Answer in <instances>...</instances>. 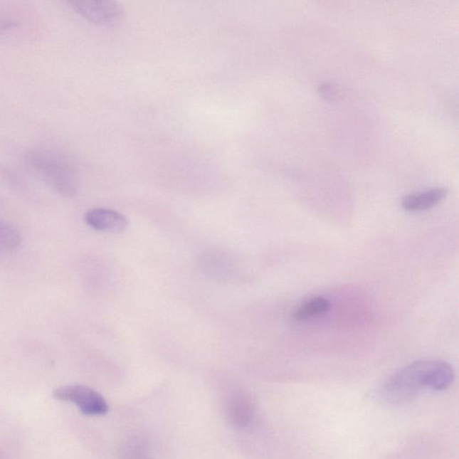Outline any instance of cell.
I'll list each match as a JSON object with an SVG mask.
<instances>
[{
  "instance_id": "3",
  "label": "cell",
  "mask_w": 459,
  "mask_h": 459,
  "mask_svg": "<svg viewBox=\"0 0 459 459\" xmlns=\"http://www.w3.org/2000/svg\"><path fill=\"white\" fill-rule=\"evenodd\" d=\"M53 396L60 401L74 403L85 416H103L109 411V406L102 396L89 386H61L55 390Z\"/></svg>"
},
{
  "instance_id": "8",
  "label": "cell",
  "mask_w": 459,
  "mask_h": 459,
  "mask_svg": "<svg viewBox=\"0 0 459 459\" xmlns=\"http://www.w3.org/2000/svg\"><path fill=\"white\" fill-rule=\"evenodd\" d=\"M331 309V303L324 297H315L303 303L292 313V317L297 321H305L313 317L323 315Z\"/></svg>"
},
{
  "instance_id": "4",
  "label": "cell",
  "mask_w": 459,
  "mask_h": 459,
  "mask_svg": "<svg viewBox=\"0 0 459 459\" xmlns=\"http://www.w3.org/2000/svg\"><path fill=\"white\" fill-rule=\"evenodd\" d=\"M72 8L86 20L98 26H113L122 20L124 10L116 1H95V0H72Z\"/></svg>"
},
{
  "instance_id": "7",
  "label": "cell",
  "mask_w": 459,
  "mask_h": 459,
  "mask_svg": "<svg viewBox=\"0 0 459 459\" xmlns=\"http://www.w3.org/2000/svg\"><path fill=\"white\" fill-rule=\"evenodd\" d=\"M228 412L233 423L239 426H246L253 418V405L246 396H234L230 399Z\"/></svg>"
},
{
  "instance_id": "6",
  "label": "cell",
  "mask_w": 459,
  "mask_h": 459,
  "mask_svg": "<svg viewBox=\"0 0 459 459\" xmlns=\"http://www.w3.org/2000/svg\"><path fill=\"white\" fill-rule=\"evenodd\" d=\"M448 195L444 188H433L428 191L406 196L402 201V208L407 212H421L433 209L443 202Z\"/></svg>"
},
{
  "instance_id": "2",
  "label": "cell",
  "mask_w": 459,
  "mask_h": 459,
  "mask_svg": "<svg viewBox=\"0 0 459 459\" xmlns=\"http://www.w3.org/2000/svg\"><path fill=\"white\" fill-rule=\"evenodd\" d=\"M26 163L60 194L77 192L78 179L73 165L63 154L47 148H37L26 154Z\"/></svg>"
},
{
  "instance_id": "5",
  "label": "cell",
  "mask_w": 459,
  "mask_h": 459,
  "mask_svg": "<svg viewBox=\"0 0 459 459\" xmlns=\"http://www.w3.org/2000/svg\"><path fill=\"white\" fill-rule=\"evenodd\" d=\"M85 221L93 229L103 233H122L129 226V220L123 213L108 209L89 210Z\"/></svg>"
},
{
  "instance_id": "9",
  "label": "cell",
  "mask_w": 459,
  "mask_h": 459,
  "mask_svg": "<svg viewBox=\"0 0 459 459\" xmlns=\"http://www.w3.org/2000/svg\"><path fill=\"white\" fill-rule=\"evenodd\" d=\"M21 241L22 238L15 227L0 221V253L6 254L16 250L20 246Z\"/></svg>"
},
{
  "instance_id": "1",
  "label": "cell",
  "mask_w": 459,
  "mask_h": 459,
  "mask_svg": "<svg viewBox=\"0 0 459 459\" xmlns=\"http://www.w3.org/2000/svg\"><path fill=\"white\" fill-rule=\"evenodd\" d=\"M455 371L446 362H413L390 376L377 393L378 399L390 406H403L424 390L443 391L453 384Z\"/></svg>"
}]
</instances>
